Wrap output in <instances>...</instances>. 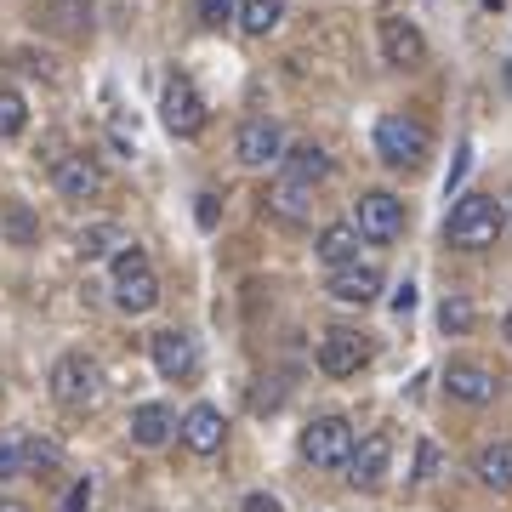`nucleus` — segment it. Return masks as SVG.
I'll return each mask as SVG.
<instances>
[{"label":"nucleus","instance_id":"obj_1","mask_svg":"<svg viewBox=\"0 0 512 512\" xmlns=\"http://www.w3.org/2000/svg\"><path fill=\"white\" fill-rule=\"evenodd\" d=\"M501 228H507V211H501L495 194H461L450 222H444V239L461 245V251H484V245L501 239Z\"/></svg>","mask_w":512,"mask_h":512},{"label":"nucleus","instance_id":"obj_2","mask_svg":"<svg viewBox=\"0 0 512 512\" xmlns=\"http://www.w3.org/2000/svg\"><path fill=\"white\" fill-rule=\"evenodd\" d=\"M376 154L393 171H416L433 154V131L421 126V120H410V114H382L376 120Z\"/></svg>","mask_w":512,"mask_h":512},{"label":"nucleus","instance_id":"obj_3","mask_svg":"<svg viewBox=\"0 0 512 512\" xmlns=\"http://www.w3.org/2000/svg\"><path fill=\"white\" fill-rule=\"evenodd\" d=\"M160 302V279L148 268L143 245H126V251H114V308L120 313H148Z\"/></svg>","mask_w":512,"mask_h":512},{"label":"nucleus","instance_id":"obj_4","mask_svg":"<svg viewBox=\"0 0 512 512\" xmlns=\"http://www.w3.org/2000/svg\"><path fill=\"white\" fill-rule=\"evenodd\" d=\"M52 399L63 410H92L103 399V365L92 353H63L52 365Z\"/></svg>","mask_w":512,"mask_h":512},{"label":"nucleus","instance_id":"obj_5","mask_svg":"<svg viewBox=\"0 0 512 512\" xmlns=\"http://www.w3.org/2000/svg\"><path fill=\"white\" fill-rule=\"evenodd\" d=\"M353 450H359V433H353L348 416H319L302 427V456L313 467H348Z\"/></svg>","mask_w":512,"mask_h":512},{"label":"nucleus","instance_id":"obj_6","mask_svg":"<svg viewBox=\"0 0 512 512\" xmlns=\"http://www.w3.org/2000/svg\"><path fill=\"white\" fill-rule=\"evenodd\" d=\"M160 120L171 137H200L205 131V97L194 92V80H183V74H171L160 92Z\"/></svg>","mask_w":512,"mask_h":512},{"label":"nucleus","instance_id":"obj_7","mask_svg":"<svg viewBox=\"0 0 512 512\" xmlns=\"http://www.w3.org/2000/svg\"><path fill=\"white\" fill-rule=\"evenodd\" d=\"M444 393L456 404H490L501 393V376L490 365H478V359H450L444 365Z\"/></svg>","mask_w":512,"mask_h":512},{"label":"nucleus","instance_id":"obj_8","mask_svg":"<svg viewBox=\"0 0 512 512\" xmlns=\"http://www.w3.org/2000/svg\"><path fill=\"white\" fill-rule=\"evenodd\" d=\"M353 222H359V234L370 239V245H393V239L404 234V200H393V194H365L359 200V211H353Z\"/></svg>","mask_w":512,"mask_h":512},{"label":"nucleus","instance_id":"obj_9","mask_svg":"<svg viewBox=\"0 0 512 512\" xmlns=\"http://www.w3.org/2000/svg\"><path fill=\"white\" fill-rule=\"evenodd\" d=\"M370 365V342L359 336V330H325V342H319V370L325 376H359V370Z\"/></svg>","mask_w":512,"mask_h":512},{"label":"nucleus","instance_id":"obj_10","mask_svg":"<svg viewBox=\"0 0 512 512\" xmlns=\"http://www.w3.org/2000/svg\"><path fill=\"white\" fill-rule=\"evenodd\" d=\"M387 467H393V439L387 433H370V439H359V450L348 461V484L353 490H382Z\"/></svg>","mask_w":512,"mask_h":512},{"label":"nucleus","instance_id":"obj_11","mask_svg":"<svg viewBox=\"0 0 512 512\" xmlns=\"http://www.w3.org/2000/svg\"><path fill=\"white\" fill-rule=\"evenodd\" d=\"M148 353H154V370H160L165 382H188L194 365H200V353H194V336H188V330H160V336L148 342Z\"/></svg>","mask_w":512,"mask_h":512},{"label":"nucleus","instance_id":"obj_12","mask_svg":"<svg viewBox=\"0 0 512 512\" xmlns=\"http://www.w3.org/2000/svg\"><path fill=\"white\" fill-rule=\"evenodd\" d=\"M177 433H183V444L194 450V456H217L222 439H228V421H222L217 404H194V410L177 421Z\"/></svg>","mask_w":512,"mask_h":512},{"label":"nucleus","instance_id":"obj_13","mask_svg":"<svg viewBox=\"0 0 512 512\" xmlns=\"http://www.w3.org/2000/svg\"><path fill=\"white\" fill-rule=\"evenodd\" d=\"M382 57L393 69H421L427 63V40L410 18H382Z\"/></svg>","mask_w":512,"mask_h":512},{"label":"nucleus","instance_id":"obj_14","mask_svg":"<svg viewBox=\"0 0 512 512\" xmlns=\"http://www.w3.org/2000/svg\"><path fill=\"white\" fill-rule=\"evenodd\" d=\"M52 183L63 200H92V194H103V165L92 154H63L52 171Z\"/></svg>","mask_w":512,"mask_h":512},{"label":"nucleus","instance_id":"obj_15","mask_svg":"<svg viewBox=\"0 0 512 512\" xmlns=\"http://www.w3.org/2000/svg\"><path fill=\"white\" fill-rule=\"evenodd\" d=\"M234 154L245 165H274V160H285V137H279L274 120H262V114H256V120H245V126H239Z\"/></svg>","mask_w":512,"mask_h":512},{"label":"nucleus","instance_id":"obj_16","mask_svg":"<svg viewBox=\"0 0 512 512\" xmlns=\"http://www.w3.org/2000/svg\"><path fill=\"white\" fill-rule=\"evenodd\" d=\"M330 296L336 302H348V308H365L382 296V268H370V262H348V268H336L330 274Z\"/></svg>","mask_w":512,"mask_h":512},{"label":"nucleus","instance_id":"obj_17","mask_svg":"<svg viewBox=\"0 0 512 512\" xmlns=\"http://www.w3.org/2000/svg\"><path fill=\"white\" fill-rule=\"evenodd\" d=\"M473 473H478V484H484V490L512 495V439L484 444V450H478V461H473Z\"/></svg>","mask_w":512,"mask_h":512},{"label":"nucleus","instance_id":"obj_18","mask_svg":"<svg viewBox=\"0 0 512 512\" xmlns=\"http://www.w3.org/2000/svg\"><path fill=\"white\" fill-rule=\"evenodd\" d=\"M268 211L279 222H308L313 217V183H296V177H279L274 194H268Z\"/></svg>","mask_w":512,"mask_h":512},{"label":"nucleus","instance_id":"obj_19","mask_svg":"<svg viewBox=\"0 0 512 512\" xmlns=\"http://www.w3.org/2000/svg\"><path fill=\"white\" fill-rule=\"evenodd\" d=\"M171 427H177V416H171L165 404H137V410H131V439L143 444V450H160V444L171 439Z\"/></svg>","mask_w":512,"mask_h":512},{"label":"nucleus","instance_id":"obj_20","mask_svg":"<svg viewBox=\"0 0 512 512\" xmlns=\"http://www.w3.org/2000/svg\"><path fill=\"white\" fill-rule=\"evenodd\" d=\"M359 222H330L325 234H319V256H325L330 268H348V262H359Z\"/></svg>","mask_w":512,"mask_h":512},{"label":"nucleus","instance_id":"obj_21","mask_svg":"<svg viewBox=\"0 0 512 512\" xmlns=\"http://www.w3.org/2000/svg\"><path fill=\"white\" fill-rule=\"evenodd\" d=\"M285 177H296V183H325L330 177V154L319 143H296L291 154H285Z\"/></svg>","mask_w":512,"mask_h":512},{"label":"nucleus","instance_id":"obj_22","mask_svg":"<svg viewBox=\"0 0 512 512\" xmlns=\"http://www.w3.org/2000/svg\"><path fill=\"white\" fill-rule=\"evenodd\" d=\"M279 18H285V0H239V29L245 35H268V29H279Z\"/></svg>","mask_w":512,"mask_h":512},{"label":"nucleus","instance_id":"obj_23","mask_svg":"<svg viewBox=\"0 0 512 512\" xmlns=\"http://www.w3.org/2000/svg\"><path fill=\"white\" fill-rule=\"evenodd\" d=\"M29 444L23 433H0V478H23L29 473Z\"/></svg>","mask_w":512,"mask_h":512},{"label":"nucleus","instance_id":"obj_24","mask_svg":"<svg viewBox=\"0 0 512 512\" xmlns=\"http://www.w3.org/2000/svg\"><path fill=\"white\" fill-rule=\"evenodd\" d=\"M114 245H126L114 222H97V228H86V234H80V256H86V262H103V256H114Z\"/></svg>","mask_w":512,"mask_h":512},{"label":"nucleus","instance_id":"obj_25","mask_svg":"<svg viewBox=\"0 0 512 512\" xmlns=\"http://www.w3.org/2000/svg\"><path fill=\"white\" fill-rule=\"evenodd\" d=\"M46 18L57 23V29H69V35H80V29H92V0H57Z\"/></svg>","mask_w":512,"mask_h":512},{"label":"nucleus","instance_id":"obj_26","mask_svg":"<svg viewBox=\"0 0 512 512\" xmlns=\"http://www.w3.org/2000/svg\"><path fill=\"white\" fill-rule=\"evenodd\" d=\"M439 325H444V336H467V330H473V302H467V296H444Z\"/></svg>","mask_w":512,"mask_h":512},{"label":"nucleus","instance_id":"obj_27","mask_svg":"<svg viewBox=\"0 0 512 512\" xmlns=\"http://www.w3.org/2000/svg\"><path fill=\"white\" fill-rule=\"evenodd\" d=\"M29 126V109H23V97L12 86H0V137H18Z\"/></svg>","mask_w":512,"mask_h":512},{"label":"nucleus","instance_id":"obj_28","mask_svg":"<svg viewBox=\"0 0 512 512\" xmlns=\"http://www.w3.org/2000/svg\"><path fill=\"white\" fill-rule=\"evenodd\" d=\"M6 234L18 239V245H35V217H29V205H6Z\"/></svg>","mask_w":512,"mask_h":512},{"label":"nucleus","instance_id":"obj_29","mask_svg":"<svg viewBox=\"0 0 512 512\" xmlns=\"http://www.w3.org/2000/svg\"><path fill=\"white\" fill-rule=\"evenodd\" d=\"M234 18H239L234 0H200V23L205 29H222V23H234Z\"/></svg>","mask_w":512,"mask_h":512},{"label":"nucleus","instance_id":"obj_30","mask_svg":"<svg viewBox=\"0 0 512 512\" xmlns=\"http://www.w3.org/2000/svg\"><path fill=\"white\" fill-rule=\"evenodd\" d=\"M92 495H97L92 478H74L69 495H63V507H57V512H92Z\"/></svg>","mask_w":512,"mask_h":512},{"label":"nucleus","instance_id":"obj_31","mask_svg":"<svg viewBox=\"0 0 512 512\" xmlns=\"http://www.w3.org/2000/svg\"><path fill=\"white\" fill-rule=\"evenodd\" d=\"M439 444H421V450H416V478H421V484H427V478H439Z\"/></svg>","mask_w":512,"mask_h":512},{"label":"nucleus","instance_id":"obj_32","mask_svg":"<svg viewBox=\"0 0 512 512\" xmlns=\"http://www.w3.org/2000/svg\"><path fill=\"white\" fill-rule=\"evenodd\" d=\"M52 467H57V450H52V444H29V473H52Z\"/></svg>","mask_w":512,"mask_h":512},{"label":"nucleus","instance_id":"obj_33","mask_svg":"<svg viewBox=\"0 0 512 512\" xmlns=\"http://www.w3.org/2000/svg\"><path fill=\"white\" fill-rule=\"evenodd\" d=\"M217 217H222L217 194H200V228H217Z\"/></svg>","mask_w":512,"mask_h":512},{"label":"nucleus","instance_id":"obj_34","mask_svg":"<svg viewBox=\"0 0 512 512\" xmlns=\"http://www.w3.org/2000/svg\"><path fill=\"white\" fill-rule=\"evenodd\" d=\"M245 512H279V501H274V495L256 490V495H245Z\"/></svg>","mask_w":512,"mask_h":512},{"label":"nucleus","instance_id":"obj_35","mask_svg":"<svg viewBox=\"0 0 512 512\" xmlns=\"http://www.w3.org/2000/svg\"><path fill=\"white\" fill-rule=\"evenodd\" d=\"M410 308H416V291H410V285H404V291L393 296V313H410Z\"/></svg>","mask_w":512,"mask_h":512},{"label":"nucleus","instance_id":"obj_36","mask_svg":"<svg viewBox=\"0 0 512 512\" xmlns=\"http://www.w3.org/2000/svg\"><path fill=\"white\" fill-rule=\"evenodd\" d=\"M0 512H29V507H23V501H0Z\"/></svg>","mask_w":512,"mask_h":512},{"label":"nucleus","instance_id":"obj_37","mask_svg":"<svg viewBox=\"0 0 512 512\" xmlns=\"http://www.w3.org/2000/svg\"><path fill=\"white\" fill-rule=\"evenodd\" d=\"M501 336H507V342H512V313H507V319H501Z\"/></svg>","mask_w":512,"mask_h":512},{"label":"nucleus","instance_id":"obj_38","mask_svg":"<svg viewBox=\"0 0 512 512\" xmlns=\"http://www.w3.org/2000/svg\"><path fill=\"white\" fill-rule=\"evenodd\" d=\"M507 80H512V69H507Z\"/></svg>","mask_w":512,"mask_h":512}]
</instances>
